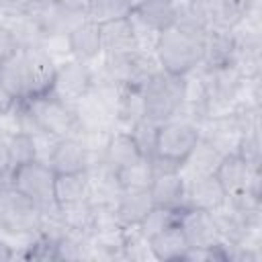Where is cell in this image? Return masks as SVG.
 <instances>
[{
	"label": "cell",
	"instance_id": "1",
	"mask_svg": "<svg viewBox=\"0 0 262 262\" xmlns=\"http://www.w3.org/2000/svg\"><path fill=\"white\" fill-rule=\"evenodd\" d=\"M207 33V29L188 20H176L164 29L154 49L160 68L176 76H186L196 70L203 61Z\"/></svg>",
	"mask_w": 262,
	"mask_h": 262
},
{
	"label": "cell",
	"instance_id": "2",
	"mask_svg": "<svg viewBox=\"0 0 262 262\" xmlns=\"http://www.w3.org/2000/svg\"><path fill=\"white\" fill-rule=\"evenodd\" d=\"M141 96L145 117L156 123L170 121L176 117L184 98V76H176L160 68L141 84Z\"/></svg>",
	"mask_w": 262,
	"mask_h": 262
},
{
	"label": "cell",
	"instance_id": "3",
	"mask_svg": "<svg viewBox=\"0 0 262 262\" xmlns=\"http://www.w3.org/2000/svg\"><path fill=\"white\" fill-rule=\"evenodd\" d=\"M41 207L14 186L4 184L0 194V231L12 237H33L39 231Z\"/></svg>",
	"mask_w": 262,
	"mask_h": 262
},
{
	"label": "cell",
	"instance_id": "4",
	"mask_svg": "<svg viewBox=\"0 0 262 262\" xmlns=\"http://www.w3.org/2000/svg\"><path fill=\"white\" fill-rule=\"evenodd\" d=\"M55 170L43 162V160H33L20 166H14L8 174V184L20 190L25 196L35 201L41 209L55 205Z\"/></svg>",
	"mask_w": 262,
	"mask_h": 262
},
{
	"label": "cell",
	"instance_id": "5",
	"mask_svg": "<svg viewBox=\"0 0 262 262\" xmlns=\"http://www.w3.org/2000/svg\"><path fill=\"white\" fill-rule=\"evenodd\" d=\"M35 125L39 131L51 133L55 137L74 135L78 131L76 115L70 104L59 100L53 92H43L37 96H31L25 100Z\"/></svg>",
	"mask_w": 262,
	"mask_h": 262
},
{
	"label": "cell",
	"instance_id": "6",
	"mask_svg": "<svg viewBox=\"0 0 262 262\" xmlns=\"http://www.w3.org/2000/svg\"><path fill=\"white\" fill-rule=\"evenodd\" d=\"M92 84H94L92 63L70 57V59H63L61 63H57L55 78H53L49 92H53L66 104L74 106L84 94H88Z\"/></svg>",
	"mask_w": 262,
	"mask_h": 262
},
{
	"label": "cell",
	"instance_id": "7",
	"mask_svg": "<svg viewBox=\"0 0 262 262\" xmlns=\"http://www.w3.org/2000/svg\"><path fill=\"white\" fill-rule=\"evenodd\" d=\"M199 137H201V131L194 123L174 117L170 121L160 123L154 154L184 164V160L190 156L192 147L196 145Z\"/></svg>",
	"mask_w": 262,
	"mask_h": 262
},
{
	"label": "cell",
	"instance_id": "8",
	"mask_svg": "<svg viewBox=\"0 0 262 262\" xmlns=\"http://www.w3.org/2000/svg\"><path fill=\"white\" fill-rule=\"evenodd\" d=\"M215 178L219 180L227 199L244 196V194H252L260 199V170H254L237 154L223 156L221 164L215 170Z\"/></svg>",
	"mask_w": 262,
	"mask_h": 262
},
{
	"label": "cell",
	"instance_id": "9",
	"mask_svg": "<svg viewBox=\"0 0 262 262\" xmlns=\"http://www.w3.org/2000/svg\"><path fill=\"white\" fill-rule=\"evenodd\" d=\"M199 131H201V137L207 139L221 156H231V154H237L242 135L248 129H246L239 113L233 108L223 115L207 117L203 121V125L199 127Z\"/></svg>",
	"mask_w": 262,
	"mask_h": 262
},
{
	"label": "cell",
	"instance_id": "10",
	"mask_svg": "<svg viewBox=\"0 0 262 262\" xmlns=\"http://www.w3.org/2000/svg\"><path fill=\"white\" fill-rule=\"evenodd\" d=\"M178 225L182 229L188 248H213L223 242L209 211L184 207L180 211Z\"/></svg>",
	"mask_w": 262,
	"mask_h": 262
},
{
	"label": "cell",
	"instance_id": "11",
	"mask_svg": "<svg viewBox=\"0 0 262 262\" xmlns=\"http://www.w3.org/2000/svg\"><path fill=\"white\" fill-rule=\"evenodd\" d=\"M68 49L70 57L94 63L102 55V35H100V25L84 18L78 23L74 29L68 31Z\"/></svg>",
	"mask_w": 262,
	"mask_h": 262
},
{
	"label": "cell",
	"instance_id": "12",
	"mask_svg": "<svg viewBox=\"0 0 262 262\" xmlns=\"http://www.w3.org/2000/svg\"><path fill=\"white\" fill-rule=\"evenodd\" d=\"M47 164L55 170V174H70V172H86L90 168L88 151L82 143V139L74 135L59 137Z\"/></svg>",
	"mask_w": 262,
	"mask_h": 262
},
{
	"label": "cell",
	"instance_id": "13",
	"mask_svg": "<svg viewBox=\"0 0 262 262\" xmlns=\"http://www.w3.org/2000/svg\"><path fill=\"white\" fill-rule=\"evenodd\" d=\"M23 51H25L27 70H29L31 96L49 92L51 90V84H53V78H55L57 61L49 55V51L43 45H33V47H27Z\"/></svg>",
	"mask_w": 262,
	"mask_h": 262
},
{
	"label": "cell",
	"instance_id": "14",
	"mask_svg": "<svg viewBox=\"0 0 262 262\" xmlns=\"http://www.w3.org/2000/svg\"><path fill=\"white\" fill-rule=\"evenodd\" d=\"M0 88L14 102H23L31 96L29 70H27V59L23 49H18L12 57L0 61Z\"/></svg>",
	"mask_w": 262,
	"mask_h": 262
},
{
	"label": "cell",
	"instance_id": "15",
	"mask_svg": "<svg viewBox=\"0 0 262 262\" xmlns=\"http://www.w3.org/2000/svg\"><path fill=\"white\" fill-rule=\"evenodd\" d=\"M225 199H227L225 190L221 188L215 174L186 178V192H184V205L186 207L201 209V211H213Z\"/></svg>",
	"mask_w": 262,
	"mask_h": 262
},
{
	"label": "cell",
	"instance_id": "16",
	"mask_svg": "<svg viewBox=\"0 0 262 262\" xmlns=\"http://www.w3.org/2000/svg\"><path fill=\"white\" fill-rule=\"evenodd\" d=\"M121 190H123V186L119 182L117 170H113L104 162L88 168V199L94 205L115 207Z\"/></svg>",
	"mask_w": 262,
	"mask_h": 262
},
{
	"label": "cell",
	"instance_id": "17",
	"mask_svg": "<svg viewBox=\"0 0 262 262\" xmlns=\"http://www.w3.org/2000/svg\"><path fill=\"white\" fill-rule=\"evenodd\" d=\"M151 209H154V201L149 188H123L115 203L117 217L125 227L139 225Z\"/></svg>",
	"mask_w": 262,
	"mask_h": 262
},
{
	"label": "cell",
	"instance_id": "18",
	"mask_svg": "<svg viewBox=\"0 0 262 262\" xmlns=\"http://www.w3.org/2000/svg\"><path fill=\"white\" fill-rule=\"evenodd\" d=\"M184 192H186V180L180 172L154 176V180L149 184V194H151L154 207L182 209V207H186Z\"/></svg>",
	"mask_w": 262,
	"mask_h": 262
},
{
	"label": "cell",
	"instance_id": "19",
	"mask_svg": "<svg viewBox=\"0 0 262 262\" xmlns=\"http://www.w3.org/2000/svg\"><path fill=\"white\" fill-rule=\"evenodd\" d=\"M141 158H145V156H141V151L135 145L133 137L129 135V131H123V129L111 131L106 147H104V158H102V162L106 166H111L113 170H121Z\"/></svg>",
	"mask_w": 262,
	"mask_h": 262
},
{
	"label": "cell",
	"instance_id": "20",
	"mask_svg": "<svg viewBox=\"0 0 262 262\" xmlns=\"http://www.w3.org/2000/svg\"><path fill=\"white\" fill-rule=\"evenodd\" d=\"M235 51H237V43L233 31H209L205 39L201 68H217V66L233 63Z\"/></svg>",
	"mask_w": 262,
	"mask_h": 262
},
{
	"label": "cell",
	"instance_id": "21",
	"mask_svg": "<svg viewBox=\"0 0 262 262\" xmlns=\"http://www.w3.org/2000/svg\"><path fill=\"white\" fill-rule=\"evenodd\" d=\"M100 35H102V53H133L137 49L135 33L131 18H119L113 23L100 25Z\"/></svg>",
	"mask_w": 262,
	"mask_h": 262
},
{
	"label": "cell",
	"instance_id": "22",
	"mask_svg": "<svg viewBox=\"0 0 262 262\" xmlns=\"http://www.w3.org/2000/svg\"><path fill=\"white\" fill-rule=\"evenodd\" d=\"M223 156L203 137H199L196 145L192 147L190 156L184 160L182 164V170L180 174L186 178H194V176H209V174H215L217 166L221 164Z\"/></svg>",
	"mask_w": 262,
	"mask_h": 262
},
{
	"label": "cell",
	"instance_id": "23",
	"mask_svg": "<svg viewBox=\"0 0 262 262\" xmlns=\"http://www.w3.org/2000/svg\"><path fill=\"white\" fill-rule=\"evenodd\" d=\"M147 242H149V250H151L154 260H162V262L182 260V256L188 248L178 223L162 229L160 233H156L151 237H147Z\"/></svg>",
	"mask_w": 262,
	"mask_h": 262
},
{
	"label": "cell",
	"instance_id": "24",
	"mask_svg": "<svg viewBox=\"0 0 262 262\" xmlns=\"http://www.w3.org/2000/svg\"><path fill=\"white\" fill-rule=\"evenodd\" d=\"M176 14L178 8L174 0H145L143 4L131 10V16H135L137 20H141L143 25H147L158 33L172 27L176 23Z\"/></svg>",
	"mask_w": 262,
	"mask_h": 262
},
{
	"label": "cell",
	"instance_id": "25",
	"mask_svg": "<svg viewBox=\"0 0 262 262\" xmlns=\"http://www.w3.org/2000/svg\"><path fill=\"white\" fill-rule=\"evenodd\" d=\"M59 211H61V217H63V223H66L68 229H72V231H88L90 233L92 221H94V203L90 199L61 203Z\"/></svg>",
	"mask_w": 262,
	"mask_h": 262
},
{
	"label": "cell",
	"instance_id": "26",
	"mask_svg": "<svg viewBox=\"0 0 262 262\" xmlns=\"http://www.w3.org/2000/svg\"><path fill=\"white\" fill-rule=\"evenodd\" d=\"M88 199V170L86 172H70V174H57L55 178V201L72 203Z\"/></svg>",
	"mask_w": 262,
	"mask_h": 262
},
{
	"label": "cell",
	"instance_id": "27",
	"mask_svg": "<svg viewBox=\"0 0 262 262\" xmlns=\"http://www.w3.org/2000/svg\"><path fill=\"white\" fill-rule=\"evenodd\" d=\"M129 0H88L86 4V18L104 25L119 18H127L131 14Z\"/></svg>",
	"mask_w": 262,
	"mask_h": 262
},
{
	"label": "cell",
	"instance_id": "28",
	"mask_svg": "<svg viewBox=\"0 0 262 262\" xmlns=\"http://www.w3.org/2000/svg\"><path fill=\"white\" fill-rule=\"evenodd\" d=\"M4 141H6V149H8V158H10L12 168L37 160V147H35V139L31 133L16 131L12 135H6Z\"/></svg>",
	"mask_w": 262,
	"mask_h": 262
},
{
	"label": "cell",
	"instance_id": "29",
	"mask_svg": "<svg viewBox=\"0 0 262 262\" xmlns=\"http://www.w3.org/2000/svg\"><path fill=\"white\" fill-rule=\"evenodd\" d=\"M119 182L123 188H149L151 180H154V170L149 164V158H141L137 162H133L127 168L117 170Z\"/></svg>",
	"mask_w": 262,
	"mask_h": 262
},
{
	"label": "cell",
	"instance_id": "30",
	"mask_svg": "<svg viewBox=\"0 0 262 262\" xmlns=\"http://www.w3.org/2000/svg\"><path fill=\"white\" fill-rule=\"evenodd\" d=\"M158 129H160V123H156L154 119L149 117H141L139 121H135L131 127H129V135L133 137L135 145L139 147L141 156L149 158L156 149V139H158Z\"/></svg>",
	"mask_w": 262,
	"mask_h": 262
},
{
	"label": "cell",
	"instance_id": "31",
	"mask_svg": "<svg viewBox=\"0 0 262 262\" xmlns=\"http://www.w3.org/2000/svg\"><path fill=\"white\" fill-rule=\"evenodd\" d=\"M184 209V207H182ZM182 209H166V207H154L147 217L139 223V229L145 237H151L156 233H160L162 229L170 227V225H176L178 219H180V211Z\"/></svg>",
	"mask_w": 262,
	"mask_h": 262
},
{
	"label": "cell",
	"instance_id": "32",
	"mask_svg": "<svg viewBox=\"0 0 262 262\" xmlns=\"http://www.w3.org/2000/svg\"><path fill=\"white\" fill-rule=\"evenodd\" d=\"M237 156L244 158L254 170H260L262 164V147H260V127H252L248 131H244L239 147H237Z\"/></svg>",
	"mask_w": 262,
	"mask_h": 262
},
{
	"label": "cell",
	"instance_id": "33",
	"mask_svg": "<svg viewBox=\"0 0 262 262\" xmlns=\"http://www.w3.org/2000/svg\"><path fill=\"white\" fill-rule=\"evenodd\" d=\"M18 49H20V45H18L14 33L10 31V27L6 23L0 20V61L12 57Z\"/></svg>",
	"mask_w": 262,
	"mask_h": 262
},
{
	"label": "cell",
	"instance_id": "34",
	"mask_svg": "<svg viewBox=\"0 0 262 262\" xmlns=\"http://www.w3.org/2000/svg\"><path fill=\"white\" fill-rule=\"evenodd\" d=\"M149 164H151L154 176H160V174H174V172H180V170H182V164H180V162L170 160V158H164V156H158V154H151V156H149Z\"/></svg>",
	"mask_w": 262,
	"mask_h": 262
},
{
	"label": "cell",
	"instance_id": "35",
	"mask_svg": "<svg viewBox=\"0 0 262 262\" xmlns=\"http://www.w3.org/2000/svg\"><path fill=\"white\" fill-rule=\"evenodd\" d=\"M35 0H0V14L4 16H18L27 14L33 8Z\"/></svg>",
	"mask_w": 262,
	"mask_h": 262
},
{
	"label": "cell",
	"instance_id": "36",
	"mask_svg": "<svg viewBox=\"0 0 262 262\" xmlns=\"http://www.w3.org/2000/svg\"><path fill=\"white\" fill-rule=\"evenodd\" d=\"M10 170H12V166H10L6 141H4V137H0V178H6L10 174Z\"/></svg>",
	"mask_w": 262,
	"mask_h": 262
},
{
	"label": "cell",
	"instance_id": "37",
	"mask_svg": "<svg viewBox=\"0 0 262 262\" xmlns=\"http://www.w3.org/2000/svg\"><path fill=\"white\" fill-rule=\"evenodd\" d=\"M219 2H223V4H227L231 8H235V10H239L244 14H248L250 10H254L258 6V0H219Z\"/></svg>",
	"mask_w": 262,
	"mask_h": 262
},
{
	"label": "cell",
	"instance_id": "38",
	"mask_svg": "<svg viewBox=\"0 0 262 262\" xmlns=\"http://www.w3.org/2000/svg\"><path fill=\"white\" fill-rule=\"evenodd\" d=\"M12 258H16V250L12 248L10 242H6L4 237H0V262L12 260Z\"/></svg>",
	"mask_w": 262,
	"mask_h": 262
},
{
	"label": "cell",
	"instance_id": "39",
	"mask_svg": "<svg viewBox=\"0 0 262 262\" xmlns=\"http://www.w3.org/2000/svg\"><path fill=\"white\" fill-rule=\"evenodd\" d=\"M57 2L63 4V6H68V8L82 10V12H86V4H88V0H57Z\"/></svg>",
	"mask_w": 262,
	"mask_h": 262
},
{
	"label": "cell",
	"instance_id": "40",
	"mask_svg": "<svg viewBox=\"0 0 262 262\" xmlns=\"http://www.w3.org/2000/svg\"><path fill=\"white\" fill-rule=\"evenodd\" d=\"M14 106V100L0 88V113H6V111H10Z\"/></svg>",
	"mask_w": 262,
	"mask_h": 262
},
{
	"label": "cell",
	"instance_id": "41",
	"mask_svg": "<svg viewBox=\"0 0 262 262\" xmlns=\"http://www.w3.org/2000/svg\"><path fill=\"white\" fill-rule=\"evenodd\" d=\"M145 0H129V4H131V8H137L139 4H143Z\"/></svg>",
	"mask_w": 262,
	"mask_h": 262
},
{
	"label": "cell",
	"instance_id": "42",
	"mask_svg": "<svg viewBox=\"0 0 262 262\" xmlns=\"http://www.w3.org/2000/svg\"><path fill=\"white\" fill-rule=\"evenodd\" d=\"M4 184H6V180H4V178H0V194H2V188H4Z\"/></svg>",
	"mask_w": 262,
	"mask_h": 262
}]
</instances>
